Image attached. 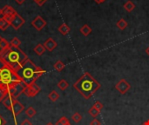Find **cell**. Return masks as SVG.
I'll return each instance as SVG.
<instances>
[{"mask_svg": "<svg viewBox=\"0 0 149 125\" xmlns=\"http://www.w3.org/2000/svg\"><path fill=\"white\" fill-rule=\"evenodd\" d=\"M27 59L28 57L21 49L13 47L10 44L0 54V63L8 65L16 71L21 68Z\"/></svg>", "mask_w": 149, "mask_h": 125, "instance_id": "cell-2", "label": "cell"}, {"mask_svg": "<svg viewBox=\"0 0 149 125\" xmlns=\"http://www.w3.org/2000/svg\"><path fill=\"white\" fill-rule=\"evenodd\" d=\"M69 87V84L66 80L65 79H61L58 83V88L60 89L61 90H65L67 88Z\"/></svg>", "mask_w": 149, "mask_h": 125, "instance_id": "cell-20", "label": "cell"}, {"mask_svg": "<svg viewBox=\"0 0 149 125\" xmlns=\"http://www.w3.org/2000/svg\"><path fill=\"white\" fill-rule=\"evenodd\" d=\"M40 90H41L40 87L36 83H33L31 84L25 86L23 94H24L28 97H34L40 92Z\"/></svg>", "mask_w": 149, "mask_h": 125, "instance_id": "cell-6", "label": "cell"}, {"mask_svg": "<svg viewBox=\"0 0 149 125\" xmlns=\"http://www.w3.org/2000/svg\"><path fill=\"white\" fill-rule=\"evenodd\" d=\"M44 46H45L46 50L52 52V51H53L56 49V47L58 46V44H57V42L52 37H49L44 43Z\"/></svg>", "mask_w": 149, "mask_h": 125, "instance_id": "cell-11", "label": "cell"}, {"mask_svg": "<svg viewBox=\"0 0 149 125\" xmlns=\"http://www.w3.org/2000/svg\"><path fill=\"white\" fill-rule=\"evenodd\" d=\"M146 53L148 54V56H149V47H148V48L146 49Z\"/></svg>", "mask_w": 149, "mask_h": 125, "instance_id": "cell-35", "label": "cell"}, {"mask_svg": "<svg viewBox=\"0 0 149 125\" xmlns=\"http://www.w3.org/2000/svg\"><path fill=\"white\" fill-rule=\"evenodd\" d=\"M93 107H94V108H96L98 110L101 111V110H102V109L104 108V104H103L102 103H100V101H96V102L94 103V104H93Z\"/></svg>", "mask_w": 149, "mask_h": 125, "instance_id": "cell-27", "label": "cell"}, {"mask_svg": "<svg viewBox=\"0 0 149 125\" xmlns=\"http://www.w3.org/2000/svg\"><path fill=\"white\" fill-rule=\"evenodd\" d=\"M38 6H42V5H44L45 4V3H46L48 0H33Z\"/></svg>", "mask_w": 149, "mask_h": 125, "instance_id": "cell-28", "label": "cell"}, {"mask_svg": "<svg viewBox=\"0 0 149 125\" xmlns=\"http://www.w3.org/2000/svg\"><path fill=\"white\" fill-rule=\"evenodd\" d=\"M79 31H80V33H81L83 36L87 37V36H89V35L92 33L93 30H92V28H91L88 24H84V25L79 29Z\"/></svg>", "mask_w": 149, "mask_h": 125, "instance_id": "cell-13", "label": "cell"}, {"mask_svg": "<svg viewBox=\"0 0 149 125\" xmlns=\"http://www.w3.org/2000/svg\"><path fill=\"white\" fill-rule=\"evenodd\" d=\"M17 73L24 84L25 85H29L35 83L38 78L42 77L45 73V70L37 66L31 60L28 58L21 66V68L17 70Z\"/></svg>", "mask_w": 149, "mask_h": 125, "instance_id": "cell-4", "label": "cell"}, {"mask_svg": "<svg viewBox=\"0 0 149 125\" xmlns=\"http://www.w3.org/2000/svg\"><path fill=\"white\" fill-rule=\"evenodd\" d=\"M25 86L16 70L2 64L0 67V90L4 92L6 97L17 98L23 94Z\"/></svg>", "mask_w": 149, "mask_h": 125, "instance_id": "cell-1", "label": "cell"}, {"mask_svg": "<svg viewBox=\"0 0 149 125\" xmlns=\"http://www.w3.org/2000/svg\"><path fill=\"white\" fill-rule=\"evenodd\" d=\"M21 125H32V124H31L28 119H24V120L21 123Z\"/></svg>", "mask_w": 149, "mask_h": 125, "instance_id": "cell-30", "label": "cell"}, {"mask_svg": "<svg viewBox=\"0 0 149 125\" xmlns=\"http://www.w3.org/2000/svg\"><path fill=\"white\" fill-rule=\"evenodd\" d=\"M116 26H117L120 30H124L128 26V23H127V22L124 18H121V19H120V20L116 23Z\"/></svg>", "mask_w": 149, "mask_h": 125, "instance_id": "cell-17", "label": "cell"}, {"mask_svg": "<svg viewBox=\"0 0 149 125\" xmlns=\"http://www.w3.org/2000/svg\"><path fill=\"white\" fill-rule=\"evenodd\" d=\"M47 23L46 21L41 17V16H37L32 21H31V25L38 31L42 30L45 26H46Z\"/></svg>", "mask_w": 149, "mask_h": 125, "instance_id": "cell-10", "label": "cell"}, {"mask_svg": "<svg viewBox=\"0 0 149 125\" xmlns=\"http://www.w3.org/2000/svg\"><path fill=\"white\" fill-rule=\"evenodd\" d=\"M24 22H25L24 19L17 12L13 17H11V18L9 21V23L14 30H17L18 29H20L23 26Z\"/></svg>", "mask_w": 149, "mask_h": 125, "instance_id": "cell-7", "label": "cell"}, {"mask_svg": "<svg viewBox=\"0 0 149 125\" xmlns=\"http://www.w3.org/2000/svg\"><path fill=\"white\" fill-rule=\"evenodd\" d=\"M65 64H64L62 61H60V60L57 61V62L53 64V68H54L57 71H58V72L62 71V70L65 69Z\"/></svg>", "mask_w": 149, "mask_h": 125, "instance_id": "cell-19", "label": "cell"}, {"mask_svg": "<svg viewBox=\"0 0 149 125\" xmlns=\"http://www.w3.org/2000/svg\"><path fill=\"white\" fill-rule=\"evenodd\" d=\"M90 125H101V124H100V122L98 120V119H96V118H94L92 122H91V124H90Z\"/></svg>", "mask_w": 149, "mask_h": 125, "instance_id": "cell-29", "label": "cell"}, {"mask_svg": "<svg viewBox=\"0 0 149 125\" xmlns=\"http://www.w3.org/2000/svg\"><path fill=\"white\" fill-rule=\"evenodd\" d=\"M141 125H149V119L148 120H147V121H145L144 123H142Z\"/></svg>", "mask_w": 149, "mask_h": 125, "instance_id": "cell-34", "label": "cell"}, {"mask_svg": "<svg viewBox=\"0 0 149 125\" xmlns=\"http://www.w3.org/2000/svg\"><path fill=\"white\" fill-rule=\"evenodd\" d=\"M6 124V121H5V119L0 115V125H5Z\"/></svg>", "mask_w": 149, "mask_h": 125, "instance_id": "cell-31", "label": "cell"}, {"mask_svg": "<svg viewBox=\"0 0 149 125\" xmlns=\"http://www.w3.org/2000/svg\"><path fill=\"white\" fill-rule=\"evenodd\" d=\"M0 15H1V9H0Z\"/></svg>", "mask_w": 149, "mask_h": 125, "instance_id": "cell-37", "label": "cell"}, {"mask_svg": "<svg viewBox=\"0 0 149 125\" xmlns=\"http://www.w3.org/2000/svg\"><path fill=\"white\" fill-rule=\"evenodd\" d=\"M100 110H98L96 108H94L93 106L88 110V113H89V115L91 116V117H93V118H95V117H97L98 116H99V114H100Z\"/></svg>", "mask_w": 149, "mask_h": 125, "instance_id": "cell-23", "label": "cell"}, {"mask_svg": "<svg viewBox=\"0 0 149 125\" xmlns=\"http://www.w3.org/2000/svg\"><path fill=\"white\" fill-rule=\"evenodd\" d=\"M82 116L79 113V112H75L72 116V121L74 122V123H76V124H78V123H79L81 120H82Z\"/></svg>", "mask_w": 149, "mask_h": 125, "instance_id": "cell-25", "label": "cell"}, {"mask_svg": "<svg viewBox=\"0 0 149 125\" xmlns=\"http://www.w3.org/2000/svg\"><path fill=\"white\" fill-rule=\"evenodd\" d=\"M37 114V110L33 108V107H29L26 110H25V115L29 117H33L35 115Z\"/></svg>", "mask_w": 149, "mask_h": 125, "instance_id": "cell-22", "label": "cell"}, {"mask_svg": "<svg viewBox=\"0 0 149 125\" xmlns=\"http://www.w3.org/2000/svg\"><path fill=\"white\" fill-rule=\"evenodd\" d=\"M96 3H98V4H100V3H103L104 2H106L107 0H93Z\"/></svg>", "mask_w": 149, "mask_h": 125, "instance_id": "cell-32", "label": "cell"}, {"mask_svg": "<svg viewBox=\"0 0 149 125\" xmlns=\"http://www.w3.org/2000/svg\"><path fill=\"white\" fill-rule=\"evenodd\" d=\"M58 30L59 33H61L63 36H66L70 31H71V28L66 24V23H62L58 28Z\"/></svg>", "mask_w": 149, "mask_h": 125, "instance_id": "cell-12", "label": "cell"}, {"mask_svg": "<svg viewBox=\"0 0 149 125\" xmlns=\"http://www.w3.org/2000/svg\"><path fill=\"white\" fill-rule=\"evenodd\" d=\"M2 104H3V106L6 109H8L10 111H11L13 117H14L15 124H17V117L22 111H24V106L20 102H18L16 97H6L2 101Z\"/></svg>", "mask_w": 149, "mask_h": 125, "instance_id": "cell-5", "label": "cell"}, {"mask_svg": "<svg viewBox=\"0 0 149 125\" xmlns=\"http://www.w3.org/2000/svg\"><path fill=\"white\" fill-rule=\"evenodd\" d=\"M115 89L121 94L125 95L127 94L130 89H131V84L126 80V79H120L116 84H115Z\"/></svg>", "mask_w": 149, "mask_h": 125, "instance_id": "cell-8", "label": "cell"}, {"mask_svg": "<svg viewBox=\"0 0 149 125\" xmlns=\"http://www.w3.org/2000/svg\"><path fill=\"white\" fill-rule=\"evenodd\" d=\"M24 1H25V0H15V2H16L17 4H19V5H20V4H22V3H24Z\"/></svg>", "mask_w": 149, "mask_h": 125, "instance_id": "cell-33", "label": "cell"}, {"mask_svg": "<svg viewBox=\"0 0 149 125\" xmlns=\"http://www.w3.org/2000/svg\"><path fill=\"white\" fill-rule=\"evenodd\" d=\"M123 7H124V9H125L127 12H132V11L134 10V8H135V4H134V3L133 1L129 0V1H127V3H124Z\"/></svg>", "mask_w": 149, "mask_h": 125, "instance_id": "cell-15", "label": "cell"}, {"mask_svg": "<svg viewBox=\"0 0 149 125\" xmlns=\"http://www.w3.org/2000/svg\"><path fill=\"white\" fill-rule=\"evenodd\" d=\"M16 13H17V11L15 10V9L10 5H5L3 7V9H1V15L8 22L11 18V17H13Z\"/></svg>", "mask_w": 149, "mask_h": 125, "instance_id": "cell-9", "label": "cell"}, {"mask_svg": "<svg viewBox=\"0 0 149 125\" xmlns=\"http://www.w3.org/2000/svg\"><path fill=\"white\" fill-rule=\"evenodd\" d=\"M60 97L59 94L56 91V90H52L49 94H48V98L52 101V102H56L58 100V98Z\"/></svg>", "mask_w": 149, "mask_h": 125, "instance_id": "cell-18", "label": "cell"}, {"mask_svg": "<svg viewBox=\"0 0 149 125\" xmlns=\"http://www.w3.org/2000/svg\"><path fill=\"white\" fill-rule=\"evenodd\" d=\"M9 46H10V42H8L6 39H4L0 36V54L3 52V50H5Z\"/></svg>", "mask_w": 149, "mask_h": 125, "instance_id": "cell-16", "label": "cell"}, {"mask_svg": "<svg viewBox=\"0 0 149 125\" xmlns=\"http://www.w3.org/2000/svg\"><path fill=\"white\" fill-rule=\"evenodd\" d=\"M10 44L13 47H17L19 48L20 44H21V41L17 38V37H13L11 39V41L10 42Z\"/></svg>", "mask_w": 149, "mask_h": 125, "instance_id": "cell-26", "label": "cell"}, {"mask_svg": "<svg viewBox=\"0 0 149 125\" xmlns=\"http://www.w3.org/2000/svg\"><path fill=\"white\" fill-rule=\"evenodd\" d=\"M9 26H10L9 22L7 20H5L3 17H0V30H5Z\"/></svg>", "mask_w": 149, "mask_h": 125, "instance_id": "cell-21", "label": "cell"}, {"mask_svg": "<svg viewBox=\"0 0 149 125\" xmlns=\"http://www.w3.org/2000/svg\"><path fill=\"white\" fill-rule=\"evenodd\" d=\"M100 87L101 84L89 72H85L73 84V88L86 100H89Z\"/></svg>", "mask_w": 149, "mask_h": 125, "instance_id": "cell-3", "label": "cell"}, {"mask_svg": "<svg viewBox=\"0 0 149 125\" xmlns=\"http://www.w3.org/2000/svg\"><path fill=\"white\" fill-rule=\"evenodd\" d=\"M45 125H54L52 123H48V124H46Z\"/></svg>", "mask_w": 149, "mask_h": 125, "instance_id": "cell-36", "label": "cell"}, {"mask_svg": "<svg viewBox=\"0 0 149 125\" xmlns=\"http://www.w3.org/2000/svg\"><path fill=\"white\" fill-rule=\"evenodd\" d=\"M33 50H34V52H35L38 56H42V55L45 53V51L46 50H45L44 44H38L35 46V48L33 49Z\"/></svg>", "mask_w": 149, "mask_h": 125, "instance_id": "cell-14", "label": "cell"}, {"mask_svg": "<svg viewBox=\"0 0 149 125\" xmlns=\"http://www.w3.org/2000/svg\"><path fill=\"white\" fill-rule=\"evenodd\" d=\"M70 124V122L68 120L67 117H62L58 121H57V123L55 124V125H69Z\"/></svg>", "mask_w": 149, "mask_h": 125, "instance_id": "cell-24", "label": "cell"}]
</instances>
